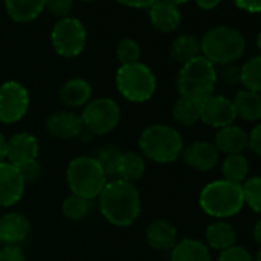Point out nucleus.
<instances>
[{"instance_id": "obj_1", "label": "nucleus", "mask_w": 261, "mask_h": 261, "mask_svg": "<svg viewBox=\"0 0 261 261\" xmlns=\"http://www.w3.org/2000/svg\"><path fill=\"white\" fill-rule=\"evenodd\" d=\"M98 201L105 220L117 227L134 224L142 212V198L137 186L117 178L106 183Z\"/></svg>"}, {"instance_id": "obj_2", "label": "nucleus", "mask_w": 261, "mask_h": 261, "mask_svg": "<svg viewBox=\"0 0 261 261\" xmlns=\"http://www.w3.org/2000/svg\"><path fill=\"white\" fill-rule=\"evenodd\" d=\"M139 148L145 160L169 165L181 157L185 145L180 133L172 126L152 124L143 129V133L140 134Z\"/></svg>"}, {"instance_id": "obj_3", "label": "nucleus", "mask_w": 261, "mask_h": 261, "mask_svg": "<svg viewBox=\"0 0 261 261\" xmlns=\"http://www.w3.org/2000/svg\"><path fill=\"white\" fill-rule=\"evenodd\" d=\"M198 203L201 211L214 218L224 220L233 217L244 207L243 186L224 178L211 181L201 189Z\"/></svg>"}, {"instance_id": "obj_4", "label": "nucleus", "mask_w": 261, "mask_h": 261, "mask_svg": "<svg viewBox=\"0 0 261 261\" xmlns=\"http://www.w3.org/2000/svg\"><path fill=\"white\" fill-rule=\"evenodd\" d=\"M201 42V56L212 65H230L241 59L246 49L243 34L232 27L220 25L211 28Z\"/></svg>"}, {"instance_id": "obj_5", "label": "nucleus", "mask_w": 261, "mask_h": 261, "mask_svg": "<svg viewBox=\"0 0 261 261\" xmlns=\"http://www.w3.org/2000/svg\"><path fill=\"white\" fill-rule=\"evenodd\" d=\"M217 69L206 57L198 56L181 65L177 75V89L181 97L203 101L214 94L217 85Z\"/></svg>"}, {"instance_id": "obj_6", "label": "nucleus", "mask_w": 261, "mask_h": 261, "mask_svg": "<svg viewBox=\"0 0 261 261\" xmlns=\"http://www.w3.org/2000/svg\"><path fill=\"white\" fill-rule=\"evenodd\" d=\"M66 181L71 194L91 201L100 197L109 178L95 157L80 155L69 162L66 169Z\"/></svg>"}, {"instance_id": "obj_7", "label": "nucleus", "mask_w": 261, "mask_h": 261, "mask_svg": "<svg viewBox=\"0 0 261 261\" xmlns=\"http://www.w3.org/2000/svg\"><path fill=\"white\" fill-rule=\"evenodd\" d=\"M115 86L124 100L130 103H145L154 97L157 79L152 69L142 62L120 65L115 74Z\"/></svg>"}, {"instance_id": "obj_8", "label": "nucleus", "mask_w": 261, "mask_h": 261, "mask_svg": "<svg viewBox=\"0 0 261 261\" xmlns=\"http://www.w3.org/2000/svg\"><path fill=\"white\" fill-rule=\"evenodd\" d=\"M83 127L91 136H105L114 130L121 120L118 103L109 97L91 100L80 114Z\"/></svg>"}, {"instance_id": "obj_9", "label": "nucleus", "mask_w": 261, "mask_h": 261, "mask_svg": "<svg viewBox=\"0 0 261 261\" xmlns=\"http://www.w3.org/2000/svg\"><path fill=\"white\" fill-rule=\"evenodd\" d=\"M88 40V33L77 17H65L54 23L51 30V45L63 59L79 57Z\"/></svg>"}, {"instance_id": "obj_10", "label": "nucleus", "mask_w": 261, "mask_h": 261, "mask_svg": "<svg viewBox=\"0 0 261 261\" xmlns=\"http://www.w3.org/2000/svg\"><path fill=\"white\" fill-rule=\"evenodd\" d=\"M30 109V92L17 80L0 85V123L13 124L20 121Z\"/></svg>"}, {"instance_id": "obj_11", "label": "nucleus", "mask_w": 261, "mask_h": 261, "mask_svg": "<svg viewBox=\"0 0 261 261\" xmlns=\"http://www.w3.org/2000/svg\"><path fill=\"white\" fill-rule=\"evenodd\" d=\"M237 115L232 105V100H229L224 95H209L201 101L200 106V120L215 129H221L224 126L233 124Z\"/></svg>"}, {"instance_id": "obj_12", "label": "nucleus", "mask_w": 261, "mask_h": 261, "mask_svg": "<svg viewBox=\"0 0 261 261\" xmlns=\"http://www.w3.org/2000/svg\"><path fill=\"white\" fill-rule=\"evenodd\" d=\"M25 181L16 165L0 163V207H11L20 201L25 192Z\"/></svg>"}, {"instance_id": "obj_13", "label": "nucleus", "mask_w": 261, "mask_h": 261, "mask_svg": "<svg viewBox=\"0 0 261 261\" xmlns=\"http://www.w3.org/2000/svg\"><path fill=\"white\" fill-rule=\"evenodd\" d=\"M48 134L59 140H72L83 134L82 117L72 111H57L46 118Z\"/></svg>"}, {"instance_id": "obj_14", "label": "nucleus", "mask_w": 261, "mask_h": 261, "mask_svg": "<svg viewBox=\"0 0 261 261\" xmlns=\"http://www.w3.org/2000/svg\"><path fill=\"white\" fill-rule=\"evenodd\" d=\"M183 162L195 171H211L217 166L220 160V152L214 143L209 142H194L183 149Z\"/></svg>"}, {"instance_id": "obj_15", "label": "nucleus", "mask_w": 261, "mask_h": 261, "mask_svg": "<svg viewBox=\"0 0 261 261\" xmlns=\"http://www.w3.org/2000/svg\"><path fill=\"white\" fill-rule=\"evenodd\" d=\"M39 149V142L31 133H17L8 139L7 162L19 166L27 162L37 160Z\"/></svg>"}, {"instance_id": "obj_16", "label": "nucleus", "mask_w": 261, "mask_h": 261, "mask_svg": "<svg viewBox=\"0 0 261 261\" xmlns=\"http://www.w3.org/2000/svg\"><path fill=\"white\" fill-rule=\"evenodd\" d=\"M149 20L154 30L163 34L174 33L181 23V13L177 5L168 0H159L149 8Z\"/></svg>"}, {"instance_id": "obj_17", "label": "nucleus", "mask_w": 261, "mask_h": 261, "mask_svg": "<svg viewBox=\"0 0 261 261\" xmlns=\"http://www.w3.org/2000/svg\"><path fill=\"white\" fill-rule=\"evenodd\" d=\"M30 220L20 212H7L0 217V241L19 246L30 235Z\"/></svg>"}, {"instance_id": "obj_18", "label": "nucleus", "mask_w": 261, "mask_h": 261, "mask_svg": "<svg viewBox=\"0 0 261 261\" xmlns=\"http://www.w3.org/2000/svg\"><path fill=\"white\" fill-rule=\"evenodd\" d=\"M214 145L220 154H241L244 149L249 148V134L240 126L229 124L217 130Z\"/></svg>"}, {"instance_id": "obj_19", "label": "nucleus", "mask_w": 261, "mask_h": 261, "mask_svg": "<svg viewBox=\"0 0 261 261\" xmlns=\"http://www.w3.org/2000/svg\"><path fill=\"white\" fill-rule=\"evenodd\" d=\"M146 241L155 250L171 252L172 247L178 243V232L171 221L159 218L149 223L146 227Z\"/></svg>"}, {"instance_id": "obj_20", "label": "nucleus", "mask_w": 261, "mask_h": 261, "mask_svg": "<svg viewBox=\"0 0 261 261\" xmlns=\"http://www.w3.org/2000/svg\"><path fill=\"white\" fill-rule=\"evenodd\" d=\"M60 100L68 108H80L86 106L92 98V86L88 80L82 77L69 79L62 88H60Z\"/></svg>"}, {"instance_id": "obj_21", "label": "nucleus", "mask_w": 261, "mask_h": 261, "mask_svg": "<svg viewBox=\"0 0 261 261\" xmlns=\"http://www.w3.org/2000/svg\"><path fill=\"white\" fill-rule=\"evenodd\" d=\"M10 19L16 23L34 22L45 11V0H4Z\"/></svg>"}, {"instance_id": "obj_22", "label": "nucleus", "mask_w": 261, "mask_h": 261, "mask_svg": "<svg viewBox=\"0 0 261 261\" xmlns=\"http://www.w3.org/2000/svg\"><path fill=\"white\" fill-rule=\"evenodd\" d=\"M145 171H146V160L142 154L134 151H124L120 155L115 178L134 185L143 177Z\"/></svg>"}, {"instance_id": "obj_23", "label": "nucleus", "mask_w": 261, "mask_h": 261, "mask_svg": "<svg viewBox=\"0 0 261 261\" xmlns=\"http://www.w3.org/2000/svg\"><path fill=\"white\" fill-rule=\"evenodd\" d=\"M237 118L244 121H259L261 120V94L241 89L232 100Z\"/></svg>"}, {"instance_id": "obj_24", "label": "nucleus", "mask_w": 261, "mask_h": 261, "mask_svg": "<svg viewBox=\"0 0 261 261\" xmlns=\"http://www.w3.org/2000/svg\"><path fill=\"white\" fill-rule=\"evenodd\" d=\"M206 238V246L212 247L215 250H226L232 246H235L237 241V233L232 224H229L224 220H217L215 223H211L206 227L204 232Z\"/></svg>"}, {"instance_id": "obj_25", "label": "nucleus", "mask_w": 261, "mask_h": 261, "mask_svg": "<svg viewBox=\"0 0 261 261\" xmlns=\"http://www.w3.org/2000/svg\"><path fill=\"white\" fill-rule=\"evenodd\" d=\"M171 261H212L209 247L195 238L180 240L171 250Z\"/></svg>"}, {"instance_id": "obj_26", "label": "nucleus", "mask_w": 261, "mask_h": 261, "mask_svg": "<svg viewBox=\"0 0 261 261\" xmlns=\"http://www.w3.org/2000/svg\"><path fill=\"white\" fill-rule=\"evenodd\" d=\"M169 54L174 62L185 65L195 57L201 56V42L198 37L191 36V34H183L178 36L169 48Z\"/></svg>"}, {"instance_id": "obj_27", "label": "nucleus", "mask_w": 261, "mask_h": 261, "mask_svg": "<svg viewBox=\"0 0 261 261\" xmlns=\"http://www.w3.org/2000/svg\"><path fill=\"white\" fill-rule=\"evenodd\" d=\"M200 106L201 101L180 95L172 106V118L181 126H192L200 121Z\"/></svg>"}, {"instance_id": "obj_28", "label": "nucleus", "mask_w": 261, "mask_h": 261, "mask_svg": "<svg viewBox=\"0 0 261 261\" xmlns=\"http://www.w3.org/2000/svg\"><path fill=\"white\" fill-rule=\"evenodd\" d=\"M221 171L224 180L235 185H243L249 174V162L243 154L226 155Z\"/></svg>"}, {"instance_id": "obj_29", "label": "nucleus", "mask_w": 261, "mask_h": 261, "mask_svg": "<svg viewBox=\"0 0 261 261\" xmlns=\"http://www.w3.org/2000/svg\"><path fill=\"white\" fill-rule=\"evenodd\" d=\"M241 85L247 91L261 94V56L249 59L241 66Z\"/></svg>"}, {"instance_id": "obj_30", "label": "nucleus", "mask_w": 261, "mask_h": 261, "mask_svg": "<svg viewBox=\"0 0 261 261\" xmlns=\"http://www.w3.org/2000/svg\"><path fill=\"white\" fill-rule=\"evenodd\" d=\"M121 152L123 151H120L117 146L109 145V146H103L95 155V160L98 162V165L101 166V169L105 171L109 180H115L117 177V165H118Z\"/></svg>"}, {"instance_id": "obj_31", "label": "nucleus", "mask_w": 261, "mask_h": 261, "mask_svg": "<svg viewBox=\"0 0 261 261\" xmlns=\"http://www.w3.org/2000/svg\"><path fill=\"white\" fill-rule=\"evenodd\" d=\"M115 54H117V59H118L120 65H133V63L140 62L142 48H140V43L137 40L126 37V39H121L117 43Z\"/></svg>"}, {"instance_id": "obj_32", "label": "nucleus", "mask_w": 261, "mask_h": 261, "mask_svg": "<svg viewBox=\"0 0 261 261\" xmlns=\"http://www.w3.org/2000/svg\"><path fill=\"white\" fill-rule=\"evenodd\" d=\"M62 212L68 220L79 221V220L85 218L86 214L89 212V201L79 195L71 194L69 197L65 198V201L62 204Z\"/></svg>"}, {"instance_id": "obj_33", "label": "nucleus", "mask_w": 261, "mask_h": 261, "mask_svg": "<svg viewBox=\"0 0 261 261\" xmlns=\"http://www.w3.org/2000/svg\"><path fill=\"white\" fill-rule=\"evenodd\" d=\"M244 204H247L252 211L261 214V177L247 178L243 185Z\"/></svg>"}, {"instance_id": "obj_34", "label": "nucleus", "mask_w": 261, "mask_h": 261, "mask_svg": "<svg viewBox=\"0 0 261 261\" xmlns=\"http://www.w3.org/2000/svg\"><path fill=\"white\" fill-rule=\"evenodd\" d=\"M72 7L74 0H45V11L59 20L69 17Z\"/></svg>"}, {"instance_id": "obj_35", "label": "nucleus", "mask_w": 261, "mask_h": 261, "mask_svg": "<svg viewBox=\"0 0 261 261\" xmlns=\"http://www.w3.org/2000/svg\"><path fill=\"white\" fill-rule=\"evenodd\" d=\"M218 261H253V256L246 247L235 244L226 250H221Z\"/></svg>"}, {"instance_id": "obj_36", "label": "nucleus", "mask_w": 261, "mask_h": 261, "mask_svg": "<svg viewBox=\"0 0 261 261\" xmlns=\"http://www.w3.org/2000/svg\"><path fill=\"white\" fill-rule=\"evenodd\" d=\"M17 169H19V172H20L25 185L37 181L40 178V175H42V166H40V163L37 160H33V162H27L23 165H19Z\"/></svg>"}, {"instance_id": "obj_37", "label": "nucleus", "mask_w": 261, "mask_h": 261, "mask_svg": "<svg viewBox=\"0 0 261 261\" xmlns=\"http://www.w3.org/2000/svg\"><path fill=\"white\" fill-rule=\"evenodd\" d=\"M220 79L224 83H227V85H238V83H241V66H238L235 63L221 66Z\"/></svg>"}, {"instance_id": "obj_38", "label": "nucleus", "mask_w": 261, "mask_h": 261, "mask_svg": "<svg viewBox=\"0 0 261 261\" xmlns=\"http://www.w3.org/2000/svg\"><path fill=\"white\" fill-rule=\"evenodd\" d=\"M0 261H27V256L20 246L5 244L0 249Z\"/></svg>"}, {"instance_id": "obj_39", "label": "nucleus", "mask_w": 261, "mask_h": 261, "mask_svg": "<svg viewBox=\"0 0 261 261\" xmlns=\"http://www.w3.org/2000/svg\"><path fill=\"white\" fill-rule=\"evenodd\" d=\"M249 148L261 157V123H258L249 133Z\"/></svg>"}, {"instance_id": "obj_40", "label": "nucleus", "mask_w": 261, "mask_h": 261, "mask_svg": "<svg viewBox=\"0 0 261 261\" xmlns=\"http://www.w3.org/2000/svg\"><path fill=\"white\" fill-rule=\"evenodd\" d=\"M117 2L126 8H133V10H149L155 2L159 0H117Z\"/></svg>"}, {"instance_id": "obj_41", "label": "nucleus", "mask_w": 261, "mask_h": 261, "mask_svg": "<svg viewBox=\"0 0 261 261\" xmlns=\"http://www.w3.org/2000/svg\"><path fill=\"white\" fill-rule=\"evenodd\" d=\"M233 4L246 13H261V0H233Z\"/></svg>"}, {"instance_id": "obj_42", "label": "nucleus", "mask_w": 261, "mask_h": 261, "mask_svg": "<svg viewBox=\"0 0 261 261\" xmlns=\"http://www.w3.org/2000/svg\"><path fill=\"white\" fill-rule=\"evenodd\" d=\"M221 0H195V4L200 10H204V11H211L214 8H217L220 5Z\"/></svg>"}, {"instance_id": "obj_43", "label": "nucleus", "mask_w": 261, "mask_h": 261, "mask_svg": "<svg viewBox=\"0 0 261 261\" xmlns=\"http://www.w3.org/2000/svg\"><path fill=\"white\" fill-rule=\"evenodd\" d=\"M7 155H8V139L0 133V163L7 162Z\"/></svg>"}, {"instance_id": "obj_44", "label": "nucleus", "mask_w": 261, "mask_h": 261, "mask_svg": "<svg viewBox=\"0 0 261 261\" xmlns=\"http://www.w3.org/2000/svg\"><path fill=\"white\" fill-rule=\"evenodd\" d=\"M252 235H253V240L258 246H261V220L253 226V230H252Z\"/></svg>"}, {"instance_id": "obj_45", "label": "nucleus", "mask_w": 261, "mask_h": 261, "mask_svg": "<svg viewBox=\"0 0 261 261\" xmlns=\"http://www.w3.org/2000/svg\"><path fill=\"white\" fill-rule=\"evenodd\" d=\"M168 2H171V4H174V5H183V4H188L189 0H168Z\"/></svg>"}, {"instance_id": "obj_46", "label": "nucleus", "mask_w": 261, "mask_h": 261, "mask_svg": "<svg viewBox=\"0 0 261 261\" xmlns=\"http://www.w3.org/2000/svg\"><path fill=\"white\" fill-rule=\"evenodd\" d=\"M256 46H258V49L261 51V33L256 36Z\"/></svg>"}, {"instance_id": "obj_47", "label": "nucleus", "mask_w": 261, "mask_h": 261, "mask_svg": "<svg viewBox=\"0 0 261 261\" xmlns=\"http://www.w3.org/2000/svg\"><path fill=\"white\" fill-rule=\"evenodd\" d=\"M253 261H261V249L258 250V253H256V256H255V259Z\"/></svg>"}, {"instance_id": "obj_48", "label": "nucleus", "mask_w": 261, "mask_h": 261, "mask_svg": "<svg viewBox=\"0 0 261 261\" xmlns=\"http://www.w3.org/2000/svg\"><path fill=\"white\" fill-rule=\"evenodd\" d=\"M82 2H92V0H82Z\"/></svg>"}]
</instances>
